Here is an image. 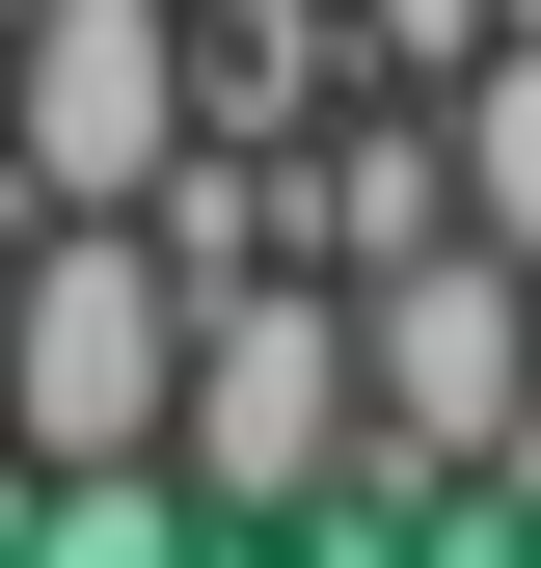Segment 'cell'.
I'll list each match as a JSON object with an SVG mask.
<instances>
[{
	"label": "cell",
	"mask_w": 541,
	"mask_h": 568,
	"mask_svg": "<svg viewBox=\"0 0 541 568\" xmlns=\"http://www.w3.org/2000/svg\"><path fill=\"white\" fill-rule=\"evenodd\" d=\"M163 460H190V515H325V460H353V271H298V244L190 271Z\"/></svg>",
	"instance_id": "obj_1"
},
{
	"label": "cell",
	"mask_w": 541,
	"mask_h": 568,
	"mask_svg": "<svg viewBox=\"0 0 541 568\" xmlns=\"http://www.w3.org/2000/svg\"><path fill=\"white\" fill-rule=\"evenodd\" d=\"M190 379V244L163 217H28L0 271V460H163Z\"/></svg>",
	"instance_id": "obj_2"
},
{
	"label": "cell",
	"mask_w": 541,
	"mask_h": 568,
	"mask_svg": "<svg viewBox=\"0 0 541 568\" xmlns=\"http://www.w3.org/2000/svg\"><path fill=\"white\" fill-rule=\"evenodd\" d=\"M353 434L379 460H433L460 515H488V460L541 434V271L488 217H433V244H379L353 271Z\"/></svg>",
	"instance_id": "obj_3"
},
{
	"label": "cell",
	"mask_w": 541,
	"mask_h": 568,
	"mask_svg": "<svg viewBox=\"0 0 541 568\" xmlns=\"http://www.w3.org/2000/svg\"><path fill=\"white\" fill-rule=\"evenodd\" d=\"M433 163H460V217H488V244L541 271V28H488V54L433 82Z\"/></svg>",
	"instance_id": "obj_4"
},
{
	"label": "cell",
	"mask_w": 541,
	"mask_h": 568,
	"mask_svg": "<svg viewBox=\"0 0 541 568\" xmlns=\"http://www.w3.org/2000/svg\"><path fill=\"white\" fill-rule=\"evenodd\" d=\"M488 28H541V0H488Z\"/></svg>",
	"instance_id": "obj_5"
}]
</instances>
